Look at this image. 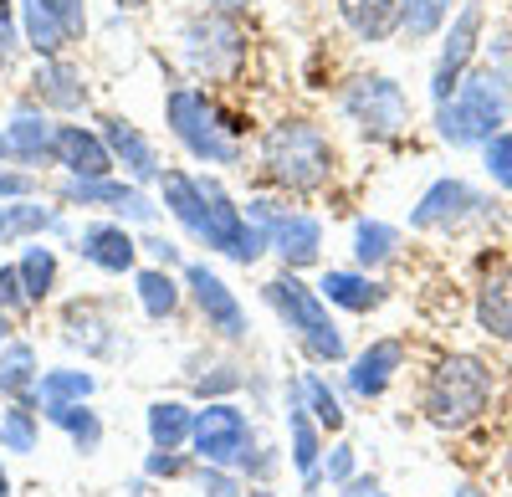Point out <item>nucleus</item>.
Here are the masks:
<instances>
[{
	"mask_svg": "<svg viewBox=\"0 0 512 497\" xmlns=\"http://www.w3.org/2000/svg\"><path fill=\"white\" fill-rule=\"evenodd\" d=\"M492 405V364L477 354H451L431 369L420 390V410L436 431H466Z\"/></svg>",
	"mask_w": 512,
	"mask_h": 497,
	"instance_id": "f257e3e1",
	"label": "nucleus"
},
{
	"mask_svg": "<svg viewBox=\"0 0 512 497\" xmlns=\"http://www.w3.org/2000/svg\"><path fill=\"white\" fill-rule=\"evenodd\" d=\"M507 77L502 72H472L461 82V88L441 103L436 123H441V139L456 144V149H477L487 139L502 134V123H507Z\"/></svg>",
	"mask_w": 512,
	"mask_h": 497,
	"instance_id": "f03ea898",
	"label": "nucleus"
},
{
	"mask_svg": "<svg viewBox=\"0 0 512 497\" xmlns=\"http://www.w3.org/2000/svg\"><path fill=\"white\" fill-rule=\"evenodd\" d=\"M262 164L287 190H318L333 175V144L313 129V123L287 118V123H272L262 134Z\"/></svg>",
	"mask_w": 512,
	"mask_h": 497,
	"instance_id": "7ed1b4c3",
	"label": "nucleus"
},
{
	"mask_svg": "<svg viewBox=\"0 0 512 497\" xmlns=\"http://www.w3.org/2000/svg\"><path fill=\"white\" fill-rule=\"evenodd\" d=\"M262 298L272 303V313L292 328L297 344H303L318 364H338V359H344V334H338V323L328 318L323 293H313V287H303L292 272H282V277H272L262 287Z\"/></svg>",
	"mask_w": 512,
	"mask_h": 497,
	"instance_id": "20e7f679",
	"label": "nucleus"
},
{
	"mask_svg": "<svg viewBox=\"0 0 512 497\" xmlns=\"http://www.w3.org/2000/svg\"><path fill=\"white\" fill-rule=\"evenodd\" d=\"M195 451L205 467H226V472H272V457H256V441H251V421L246 410H236L231 400H210L205 410H195V431H190Z\"/></svg>",
	"mask_w": 512,
	"mask_h": 497,
	"instance_id": "39448f33",
	"label": "nucleus"
},
{
	"mask_svg": "<svg viewBox=\"0 0 512 497\" xmlns=\"http://www.w3.org/2000/svg\"><path fill=\"white\" fill-rule=\"evenodd\" d=\"M169 129L205 164H236V154H241L231 139V123H221L216 103H205V93H195V88L169 93Z\"/></svg>",
	"mask_w": 512,
	"mask_h": 497,
	"instance_id": "423d86ee",
	"label": "nucleus"
},
{
	"mask_svg": "<svg viewBox=\"0 0 512 497\" xmlns=\"http://www.w3.org/2000/svg\"><path fill=\"white\" fill-rule=\"evenodd\" d=\"M344 113L369 139H395L410 123V103H405L395 77H354L344 88Z\"/></svg>",
	"mask_w": 512,
	"mask_h": 497,
	"instance_id": "0eeeda50",
	"label": "nucleus"
},
{
	"mask_svg": "<svg viewBox=\"0 0 512 497\" xmlns=\"http://www.w3.org/2000/svg\"><path fill=\"white\" fill-rule=\"evenodd\" d=\"M477 36H482V6L472 0L456 21H451V36H446V47H441V62L431 72V98L446 103L461 82H466V62L477 57Z\"/></svg>",
	"mask_w": 512,
	"mask_h": 497,
	"instance_id": "6e6552de",
	"label": "nucleus"
},
{
	"mask_svg": "<svg viewBox=\"0 0 512 497\" xmlns=\"http://www.w3.org/2000/svg\"><path fill=\"white\" fill-rule=\"evenodd\" d=\"M21 21L31 47L41 57H57L82 31V0H21Z\"/></svg>",
	"mask_w": 512,
	"mask_h": 497,
	"instance_id": "1a4fd4ad",
	"label": "nucleus"
},
{
	"mask_svg": "<svg viewBox=\"0 0 512 497\" xmlns=\"http://www.w3.org/2000/svg\"><path fill=\"white\" fill-rule=\"evenodd\" d=\"M482 205H487V200L466 185V180H436L431 190L420 195L415 211H410V226H415V231H451V226H461V221H472Z\"/></svg>",
	"mask_w": 512,
	"mask_h": 497,
	"instance_id": "9d476101",
	"label": "nucleus"
},
{
	"mask_svg": "<svg viewBox=\"0 0 512 497\" xmlns=\"http://www.w3.org/2000/svg\"><path fill=\"white\" fill-rule=\"evenodd\" d=\"M241 57V31L226 16H200L185 26V62L195 72H226Z\"/></svg>",
	"mask_w": 512,
	"mask_h": 497,
	"instance_id": "9b49d317",
	"label": "nucleus"
},
{
	"mask_svg": "<svg viewBox=\"0 0 512 497\" xmlns=\"http://www.w3.org/2000/svg\"><path fill=\"white\" fill-rule=\"evenodd\" d=\"M185 282H190V293H195V303H200V313H205V323L216 328L221 339H246V313H241V303H236V293L231 287L210 272V267H185Z\"/></svg>",
	"mask_w": 512,
	"mask_h": 497,
	"instance_id": "f8f14e48",
	"label": "nucleus"
},
{
	"mask_svg": "<svg viewBox=\"0 0 512 497\" xmlns=\"http://www.w3.org/2000/svg\"><path fill=\"white\" fill-rule=\"evenodd\" d=\"M477 328L512 344V262H497L477 282Z\"/></svg>",
	"mask_w": 512,
	"mask_h": 497,
	"instance_id": "ddd939ff",
	"label": "nucleus"
},
{
	"mask_svg": "<svg viewBox=\"0 0 512 497\" xmlns=\"http://www.w3.org/2000/svg\"><path fill=\"white\" fill-rule=\"evenodd\" d=\"M52 159L67 164L77 180H108V170H113L108 139H98V134H88V129H77V123H62V129H57V154H52Z\"/></svg>",
	"mask_w": 512,
	"mask_h": 497,
	"instance_id": "4468645a",
	"label": "nucleus"
},
{
	"mask_svg": "<svg viewBox=\"0 0 512 497\" xmlns=\"http://www.w3.org/2000/svg\"><path fill=\"white\" fill-rule=\"evenodd\" d=\"M400 364H405V344L400 339H374L349 369V390L359 400H379L384 390H390V380L400 375Z\"/></svg>",
	"mask_w": 512,
	"mask_h": 497,
	"instance_id": "2eb2a0df",
	"label": "nucleus"
},
{
	"mask_svg": "<svg viewBox=\"0 0 512 497\" xmlns=\"http://www.w3.org/2000/svg\"><path fill=\"white\" fill-rule=\"evenodd\" d=\"M62 200H82V205H93V200H108V211L128 216V221H154V205L149 195L139 190H128V185H113V180H67L62 185Z\"/></svg>",
	"mask_w": 512,
	"mask_h": 497,
	"instance_id": "dca6fc26",
	"label": "nucleus"
},
{
	"mask_svg": "<svg viewBox=\"0 0 512 497\" xmlns=\"http://www.w3.org/2000/svg\"><path fill=\"white\" fill-rule=\"evenodd\" d=\"M267 236H272V252L287 262V272H297V267H313V262H318L323 226H318L313 216H282Z\"/></svg>",
	"mask_w": 512,
	"mask_h": 497,
	"instance_id": "f3484780",
	"label": "nucleus"
},
{
	"mask_svg": "<svg viewBox=\"0 0 512 497\" xmlns=\"http://www.w3.org/2000/svg\"><path fill=\"white\" fill-rule=\"evenodd\" d=\"M77 252H82V262H93L103 272H128L134 257H139V241L128 236L123 226H88L82 241H77Z\"/></svg>",
	"mask_w": 512,
	"mask_h": 497,
	"instance_id": "a211bd4d",
	"label": "nucleus"
},
{
	"mask_svg": "<svg viewBox=\"0 0 512 497\" xmlns=\"http://www.w3.org/2000/svg\"><path fill=\"white\" fill-rule=\"evenodd\" d=\"M338 16L359 41H390L400 31V0H338Z\"/></svg>",
	"mask_w": 512,
	"mask_h": 497,
	"instance_id": "6ab92c4d",
	"label": "nucleus"
},
{
	"mask_svg": "<svg viewBox=\"0 0 512 497\" xmlns=\"http://www.w3.org/2000/svg\"><path fill=\"white\" fill-rule=\"evenodd\" d=\"M318 287H323V303H338L349 313H369V308L384 303V287L369 272H328Z\"/></svg>",
	"mask_w": 512,
	"mask_h": 497,
	"instance_id": "aec40b11",
	"label": "nucleus"
},
{
	"mask_svg": "<svg viewBox=\"0 0 512 497\" xmlns=\"http://www.w3.org/2000/svg\"><path fill=\"white\" fill-rule=\"evenodd\" d=\"M6 139H11V159H21V164H41V159L57 154V129L36 113H16Z\"/></svg>",
	"mask_w": 512,
	"mask_h": 497,
	"instance_id": "412c9836",
	"label": "nucleus"
},
{
	"mask_svg": "<svg viewBox=\"0 0 512 497\" xmlns=\"http://www.w3.org/2000/svg\"><path fill=\"white\" fill-rule=\"evenodd\" d=\"M164 205H169V216H175L195 241H205V195H200V180L169 170L164 175Z\"/></svg>",
	"mask_w": 512,
	"mask_h": 497,
	"instance_id": "4be33fe9",
	"label": "nucleus"
},
{
	"mask_svg": "<svg viewBox=\"0 0 512 497\" xmlns=\"http://www.w3.org/2000/svg\"><path fill=\"white\" fill-rule=\"evenodd\" d=\"M36 385H41V375H36V349H31V344H6V349H0V395L26 405V400L36 395Z\"/></svg>",
	"mask_w": 512,
	"mask_h": 497,
	"instance_id": "5701e85b",
	"label": "nucleus"
},
{
	"mask_svg": "<svg viewBox=\"0 0 512 497\" xmlns=\"http://www.w3.org/2000/svg\"><path fill=\"white\" fill-rule=\"evenodd\" d=\"M190 431H195V410H190V405H180V400L149 405V441H154L159 451H180V446L190 441Z\"/></svg>",
	"mask_w": 512,
	"mask_h": 497,
	"instance_id": "b1692460",
	"label": "nucleus"
},
{
	"mask_svg": "<svg viewBox=\"0 0 512 497\" xmlns=\"http://www.w3.org/2000/svg\"><path fill=\"white\" fill-rule=\"evenodd\" d=\"M103 139H108V149L134 170L139 180H154L159 175V164H154V149L144 144V134L134 129V123H123V118H108V129H103Z\"/></svg>",
	"mask_w": 512,
	"mask_h": 497,
	"instance_id": "393cba45",
	"label": "nucleus"
},
{
	"mask_svg": "<svg viewBox=\"0 0 512 497\" xmlns=\"http://www.w3.org/2000/svg\"><path fill=\"white\" fill-rule=\"evenodd\" d=\"M31 82H36V93L47 98V103H57V108H82V98H88L82 77H77L67 62H52V57L36 67V77H31Z\"/></svg>",
	"mask_w": 512,
	"mask_h": 497,
	"instance_id": "a878e982",
	"label": "nucleus"
},
{
	"mask_svg": "<svg viewBox=\"0 0 512 497\" xmlns=\"http://www.w3.org/2000/svg\"><path fill=\"white\" fill-rule=\"evenodd\" d=\"M41 410H47V421H52V426H62V431L72 436L77 451H98V441H103V421H98L82 400H77V405H41Z\"/></svg>",
	"mask_w": 512,
	"mask_h": 497,
	"instance_id": "bb28decb",
	"label": "nucleus"
},
{
	"mask_svg": "<svg viewBox=\"0 0 512 497\" xmlns=\"http://www.w3.org/2000/svg\"><path fill=\"white\" fill-rule=\"evenodd\" d=\"M21 267V282H26V298L41 303V298H52V287H57V257H52V246H26V257L16 262Z\"/></svg>",
	"mask_w": 512,
	"mask_h": 497,
	"instance_id": "cd10ccee",
	"label": "nucleus"
},
{
	"mask_svg": "<svg viewBox=\"0 0 512 497\" xmlns=\"http://www.w3.org/2000/svg\"><path fill=\"white\" fill-rule=\"evenodd\" d=\"M134 287H139V303H144V313H149V318H169V313L180 308V287H175V277H169L164 267L139 272V277H134Z\"/></svg>",
	"mask_w": 512,
	"mask_h": 497,
	"instance_id": "c85d7f7f",
	"label": "nucleus"
},
{
	"mask_svg": "<svg viewBox=\"0 0 512 497\" xmlns=\"http://www.w3.org/2000/svg\"><path fill=\"white\" fill-rule=\"evenodd\" d=\"M297 405H303V410H313V421L323 426V431H338V426H344V405H338V395L318 380V375H303V380H297V395H292Z\"/></svg>",
	"mask_w": 512,
	"mask_h": 497,
	"instance_id": "c756f323",
	"label": "nucleus"
},
{
	"mask_svg": "<svg viewBox=\"0 0 512 497\" xmlns=\"http://www.w3.org/2000/svg\"><path fill=\"white\" fill-rule=\"evenodd\" d=\"M36 395H41V405H77L93 395V375H82V369H52V375H41Z\"/></svg>",
	"mask_w": 512,
	"mask_h": 497,
	"instance_id": "7c9ffc66",
	"label": "nucleus"
},
{
	"mask_svg": "<svg viewBox=\"0 0 512 497\" xmlns=\"http://www.w3.org/2000/svg\"><path fill=\"white\" fill-rule=\"evenodd\" d=\"M287 410H292V416H287V431H292V467L303 472V477H313V472H318V451H323V446H318V431H313L308 410L297 405V400H292Z\"/></svg>",
	"mask_w": 512,
	"mask_h": 497,
	"instance_id": "2f4dec72",
	"label": "nucleus"
},
{
	"mask_svg": "<svg viewBox=\"0 0 512 497\" xmlns=\"http://www.w3.org/2000/svg\"><path fill=\"white\" fill-rule=\"evenodd\" d=\"M395 241H400L395 226H384V221H359V226H354V257H359L364 267H379V262L395 257Z\"/></svg>",
	"mask_w": 512,
	"mask_h": 497,
	"instance_id": "473e14b6",
	"label": "nucleus"
},
{
	"mask_svg": "<svg viewBox=\"0 0 512 497\" xmlns=\"http://www.w3.org/2000/svg\"><path fill=\"white\" fill-rule=\"evenodd\" d=\"M446 11H451V0H400V31L410 41H425L441 31Z\"/></svg>",
	"mask_w": 512,
	"mask_h": 497,
	"instance_id": "72a5a7b5",
	"label": "nucleus"
},
{
	"mask_svg": "<svg viewBox=\"0 0 512 497\" xmlns=\"http://www.w3.org/2000/svg\"><path fill=\"white\" fill-rule=\"evenodd\" d=\"M57 211H41V205H11V211H0V241H11L21 231H57Z\"/></svg>",
	"mask_w": 512,
	"mask_h": 497,
	"instance_id": "f704fd0d",
	"label": "nucleus"
},
{
	"mask_svg": "<svg viewBox=\"0 0 512 497\" xmlns=\"http://www.w3.org/2000/svg\"><path fill=\"white\" fill-rule=\"evenodd\" d=\"M0 446H6V451H31L36 446V416H31V405H11L6 416H0Z\"/></svg>",
	"mask_w": 512,
	"mask_h": 497,
	"instance_id": "c9c22d12",
	"label": "nucleus"
},
{
	"mask_svg": "<svg viewBox=\"0 0 512 497\" xmlns=\"http://www.w3.org/2000/svg\"><path fill=\"white\" fill-rule=\"evenodd\" d=\"M482 149H487V175H492L502 190H512V134L502 129V134H497V139H487Z\"/></svg>",
	"mask_w": 512,
	"mask_h": 497,
	"instance_id": "e433bc0d",
	"label": "nucleus"
},
{
	"mask_svg": "<svg viewBox=\"0 0 512 497\" xmlns=\"http://www.w3.org/2000/svg\"><path fill=\"white\" fill-rule=\"evenodd\" d=\"M200 492H205V497H246V487H241L226 467H205V472H200Z\"/></svg>",
	"mask_w": 512,
	"mask_h": 497,
	"instance_id": "4c0bfd02",
	"label": "nucleus"
},
{
	"mask_svg": "<svg viewBox=\"0 0 512 497\" xmlns=\"http://www.w3.org/2000/svg\"><path fill=\"white\" fill-rule=\"evenodd\" d=\"M26 282H21V267H0V308H26Z\"/></svg>",
	"mask_w": 512,
	"mask_h": 497,
	"instance_id": "58836bf2",
	"label": "nucleus"
},
{
	"mask_svg": "<svg viewBox=\"0 0 512 497\" xmlns=\"http://www.w3.org/2000/svg\"><path fill=\"white\" fill-rule=\"evenodd\" d=\"M354 477V446H333V457H328V482L344 487Z\"/></svg>",
	"mask_w": 512,
	"mask_h": 497,
	"instance_id": "ea45409f",
	"label": "nucleus"
},
{
	"mask_svg": "<svg viewBox=\"0 0 512 497\" xmlns=\"http://www.w3.org/2000/svg\"><path fill=\"white\" fill-rule=\"evenodd\" d=\"M36 180L31 175H11V170H0V200H16V195H31Z\"/></svg>",
	"mask_w": 512,
	"mask_h": 497,
	"instance_id": "a19ab883",
	"label": "nucleus"
},
{
	"mask_svg": "<svg viewBox=\"0 0 512 497\" xmlns=\"http://www.w3.org/2000/svg\"><path fill=\"white\" fill-rule=\"evenodd\" d=\"M180 472V457H169V451L154 446V457H149V477H175Z\"/></svg>",
	"mask_w": 512,
	"mask_h": 497,
	"instance_id": "79ce46f5",
	"label": "nucleus"
},
{
	"mask_svg": "<svg viewBox=\"0 0 512 497\" xmlns=\"http://www.w3.org/2000/svg\"><path fill=\"white\" fill-rule=\"evenodd\" d=\"M344 497H384V492H379V482H374V477H359V482L349 477V482H344Z\"/></svg>",
	"mask_w": 512,
	"mask_h": 497,
	"instance_id": "37998d69",
	"label": "nucleus"
},
{
	"mask_svg": "<svg viewBox=\"0 0 512 497\" xmlns=\"http://www.w3.org/2000/svg\"><path fill=\"white\" fill-rule=\"evenodd\" d=\"M144 246H149V252H154V257H159L164 267H169V262H180V252H175V246H169V241H144Z\"/></svg>",
	"mask_w": 512,
	"mask_h": 497,
	"instance_id": "c03bdc74",
	"label": "nucleus"
},
{
	"mask_svg": "<svg viewBox=\"0 0 512 497\" xmlns=\"http://www.w3.org/2000/svg\"><path fill=\"white\" fill-rule=\"evenodd\" d=\"M0 36L11 41V0H0Z\"/></svg>",
	"mask_w": 512,
	"mask_h": 497,
	"instance_id": "a18cd8bd",
	"label": "nucleus"
},
{
	"mask_svg": "<svg viewBox=\"0 0 512 497\" xmlns=\"http://www.w3.org/2000/svg\"><path fill=\"white\" fill-rule=\"evenodd\" d=\"M6 328H11V313H6V308H0V339H6Z\"/></svg>",
	"mask_w": 512,
	"mask_h": 497,
	"instance_id": "49530a36",
	"label": "nucleus"
},
{
	"mask_svg": "<svg viewBox=\"0 0 512 497\" xmlns=\"http://www.w3.org/2000/svg\"><path fill=\"white\" fill-rule=\"evenodd\" d=\"M11 492V477H6V467H0V497H6Z\"/></svg>",
	"mask_w": 512,
	"mask_h": 497,
	"instance_id": "de8ad7c7",
	"label": "nucleus"
},
{
	"mask_svg": "<svg viewBox=\"0 0 512 497\" xmlns=\"http://www.w3.org/2000/svg\"><path fill=\"white\" fill-rule=\"evenodd\" d=\"M0 159H11V139L6 134H0Z\"/></svg>",
	"mask_w": 512,
	"mask_h": 497,
	"instance_id": "09e8293b",
	"label": "nucleus"
},
{
	"mask_svg": "<svg viewBox=\"0 0 512 497\" xmlns=\"http://www.w3.org/2000/svg\"><path fill=\"white\" fill-rule=\"evenodd\" d=\"M451 497H482L477 487H461V492H451Z\"/></svg>",
	"mask_w": 512,
	"mask_h": 497,
	"instance_id": "8fccbe9b",
	"label": "nucleus"
},
{
	"mask_svg": "<svg viewBox=\"0 0 512 497\" xmlns=\"http://www.w3.org/2000/svg\"><path fill=\"white\" fill-rule=\"evenodd\" d=\"M246 497H272V492H267V487H251V492H246Z\"/></svg>",
	"mask_w": 512,
	"mask_h": 497,
	"instance_id": "3c124183",
	"label": "nucleus"
},
{
	"mask_svg": "<svg viewBox=\"0 0 512 497\" xmlns=\"http://www.w3.org/2000/svg\"><path fill=\"white\" fill-rule=\"evenodd\" d=\"M6 47H11V41H6V36H0V57H6Z\"/></svg>",
	"mask_w": 512,
	"mask_h": 497,
	"instance_id": "603ef678",
	"label": "nucleus"
},
{
	"mask_svg": "<svg viewBox=\"0 0 512 497\" xmlns=\"http://www.w3.org/2000/svg\"><path fill=\"white\" fill-rule=\"evenodd\" d=\"M308 497H313V492H308Z\"/></svg>",
	"mask_w": 512,
	"mask_h": 497,
	"instance_id": "864d4df0",
	"label": "nucleus"
}]
</instances>
